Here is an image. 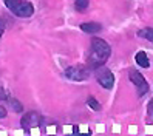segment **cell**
Wrapping results in <instances>:
<instances>
[{"label":"cell","mask_w":153,"mask_h":136,"mask_svg":"<svg viewBox=\"0 0 153 136\" xmlns=\"http://www.w3.org/2000/svg\"><path fill=\"white\" fill-rule=\"evenodd\" d=\"M6 97H8V94L5 93V90L0 87V101H3V99H6Z\"/></svg>","instance_id":"obj_14"},{"label":"cell","mask_w":153,"mask_h":136,"mask_svg":"<svg viewBox=\"0 0 153 136\" xmlns=\"http://www.w3.org/2000/svg\"><path fill=\"white\" fill-rule=\"evenodd\" d=\"M5 116H6V110H5V107L0 105V119H3Z\"/></svg>","instance_id":"obj_15"},{"label":"cell","mask_w":153,"mask_h":136,"mask_svg":"<svg viewBox=\"0 0 153 136\" xmlns=\"http://www.w3.org/2000/svg\"><path fill=\"white\" fill-rule=\"evenodd\" d=\"M3 31H5V23H3V20H2V17H0V37H2Z\"/></svg>","instance_id":"obj_16"},{"label":"cell","mask_w":153,"mask_h":136,"mask_svg":"<svg viewBox=\"0 0 153 136\" xmlns=\"http://www.w3.org/2000/svg\"><path fill=\"white\" fill-rule=\"evenodd\" d=\"M87 104H88V107H90V108H93V110H96V111L101 110V104H99L94 97H88Z\"/></svg>","instance_id":"obj_10"},{"label":"cell","mask_w":153,"mask_h":136,"mask_svg":"<svg viewBox=\"0 0 153 136\" xmlns=\"http://www.w3.org/2000/svg\"><path fill=\"white\" fill-rule=\"evenodd\" d=\"M147 113H149V117L153 119V99L149 102V107H147Z\"/></svg>","instance_id":"obj_13"},{"label":"cell","mask_w":153,"mask_h":136,"mask_svg":"<svg viewBox=\"0 0 153 136\" xmlns=\"http://www.w3.org/2000/svg\"><path fill=\"white\" fill-rule=\"evenodd\" d=\"M42 122V116L39 113H36V111H30V113H26L23 117H22V127L26 130H30V129H34V127H39Z\"/></svg>","instance_id":"obj_6"},{"label":"cell","mask_w":153,"mask_h":136,"mask_svg":"<svg viewBox=\"0 0 153 136\" xmlns=\"http://www.w3.org/2000/svg\"><path fill=\"white\" fill-rule=\"evenodd\" d=\"M111 54L110 45L107 43L104 39H93L91 40V48H90V57H88V63L91 68H97L102 67L104 63L108 60Z\"/></svg>","instance_id":"obj_1"},{"label":"cell","mask_w":153,"mask_h":136,"mask_svg":"<svg viewBox=\"0 0 153 136\" xmlns=\"http://www.w3.org/2000/svg\"><path fill=\"white\" fill-rule=\"evenodd\" d=\"M139 37H144V39H147L150 42H153V28H147V30H142L138 33Z\"/></svg>","instance_id":"obj_9"},{"label":"cell","mask_w":153,"mask_h":136,"mask_svg":"<svg viewBox=\"0 0 153 136\" xmlns=\"http://www.w3.org/2000/svg\"><path fill=\"white\" fill-rule=\"evenodd\" d=\"M74 6H76L77 11H85L87 6H88V0H76Z\"/></svg>","instance_id":"obj_12"},{"label":"cell","mask_w":153,"mask_h":136,"mask_svg":"<svg viewBox=\"0 0 153 136\" xmlns=\"http://www.w3.org/2000/svg\"><path fill=\"white\" fill-rule=\"evenodd\" d=\"M134 59H136V63H138L139 67H142V68H149L150 62H149V59H147V54L144 53V51L136 53V56H134Z\"/></svg>","instance_id":"obj_8"},{"label":"cell","mask_w":153,"mask_h":136,"mask_svg":"<svg viewBox=\"0 0 153 136\" xmlns=\"http://www.w3.org/2000/svg\"><path fill=\"white\" fill-rule=\"evenodd\" d=\"M94 74H96L97 82L101 84L104 88L110 90V88L113 87V84H114V76H113V73H111L108 68H104V65H102V67H97Z\"/></svg>","instance_id":"obj_3"},{"label":"cell","mask_w":153,"mask_h":136,"mask_svg":"<svg viewBox=\"0 0 153 136\" xmlns=\"http://www.w3.org/2000/svg\"><path fill=\"white\" fill-rule=\"evenodd\" d=\"M130 80L133 82V85L138 88L139 96H144L149 91V85H147L146 79H144V76L139 73V71H131V73H130Z\"/></svg>","instance_id":"obj_5"},{"label":"cell","mask_w":153,"mask_h":136,"mask_svg":"<svg viewBox=\"0 0 153 136\" xmlns=\"http://www.w3.org/2000/svg\"><path fill=\"white\" fill-rule=\"evenodd\" d=\"M73 133H74V135H77V133H79V129H77V127H74V129H73Z\"/></svg>","instance_id":"obj_17"},{"label":"cell","mask_w":153,"mask_h":136,"mask_svg":"<svg viewBox=\"0 0 153 136\" xmlns=\"http://www.w3.org/2000/svg\"><path fill=\"white\" fill-rule=\"evenodd\" d=\"M80 30L87 34H94V33H99L102 30V25L101 23H96V22H88V23H82L80 25Z\"/></svg>","instance_id":"obj_7"},{"label":"cell","mask_w":153,"mask_h":136,"mask_svg":"<svg viewBox=\"0 0 153 136\" xmlns=\"http://www.w3.org/2000/svg\"><path fill=\"white\" fill-rule=\"evenodd\" d=\"M65 76L71 80H76V82H80V80H85L90 76V70L85 68L84 65H74L65 70Z\"/></svg>","instance_id":"obj_4"},{"label":"cell","mask_w":153,"mask_h":136,"mask_svg":"<svg viewBox=\"0 0 153 136\" xmlns=\"http://www.w3.org/2000/svg\"><path fill=\"white\" fill-rule=\"evenodd\" d=\"M5 6L17 17H30L34 13V6L25 0H5Z\"/></svg>","instance_id":"obj_2"},{"label":"cell","mask_w":153,"mask_h":136,"mask_svg":"<svg viewBox=\"0 0 153 136\" xmlns=\"http://www.w3.org/2000/svg\"><path fill=\"white\" fill-rule=\"evenodd\" d=\"M10 105H11L13 110H14V111H17V113L23 110V105H22L19 101H16V99H10Z\"/></svg>","instance_id":"obj_11"}]
</instances>
